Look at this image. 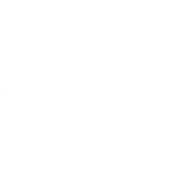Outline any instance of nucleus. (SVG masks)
<instances>
[]
</instances>
